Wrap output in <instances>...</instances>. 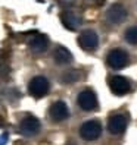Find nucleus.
I'll list each match as a JSON object with an SVG mask.
<instances>
[{"label":"nucleus","instance_id":"f257e3e1","mask_svg":"<svg viewBox=\"0 0 137 145\" xmlns=\"http://www.w3.org/2000/svg\"><path fill=\"white\" fill-rule=\"evenodd\" d=\"M50 84L44 76H34L28 84V91L34 98H43L49 92Z\"/></svg>","mask_w":137,"mask_h":145},{"label":"nucleus","instance_id":"f03ea898","mask_svg":"<svg viewBox=\"0 0 137 145\" xmlns=\"http://www.w3.org/2000/svg\"><path fill=\"white\" fill-rule=\"evenodd\" d=\"M102 135V125L97 120H87L80 127V136L84 141H96Z\"/></svg>","mask_w":137,"mask_h":145},{"label":"nucleus","instance_id":"7ed1b4c3","mask_svg":"<svg viewBox=\"0 0 137 145\" xmlns=\"http://www.w3.org/2000/svg\"><path fill=\"white\" fill-rule=\"evenodd\" d=\"M78 106L84 112H95L97 108V97L91 89H84L78 95Z\"/></svg>","mask_w":137,"mask_h":145},{"label":"nucleus","instance_id":"20e7f679","mask_svg":"<svg viewBox=\"0 0 137 145\" xmlns=\"http://www.w3.org/2000/svg\"><path fill=\"white\" fill-rule=\"evenodd\" d=\"M108 65L112 69H122L128 63V54L121 48H114L108 53Z\"/></svg>","mask_w":137,"mask_h":145},{"label":"nucleus","instance_id":"39448f33","mask_svg":"<svg viewBox=\"0 0 137 145\" xmlns=\"http://www.w3.org/2000/svg\"><path fill=\"white\" fill-rule=\"evenodd\" d=\"M78 44L85 52H95L99 46V37L95 31H84L78 37Z\"/></svg>","mask_w":137,"mask_h":145},{"label":"nucleus","instance_id":"423d86ee","mask_svg":"<svg viewBox=\"0 0 137 145\" xmlns=\"http://www.w3.org/2000/svg\"><path fill=\"white\" fill-rule=\"evenodd\" d=\"M49 116L53 122H64L69 117V108L64 101H55L49 108Z\"/></svg>","mask_w":137,"mask_h":145},{"label":"nucleus","instance_id":"0eeeda50","mask_svg":"<svg viewBox=\"0 0 137 145\" xmlns=\"http://www.w3.org/2000/svg\"><path fill=\"white\" fill-rule=\"evenodd\" d=\"M40 120L34 116H27L25 119H22V122L19 125V131L22 135L25 136H34L40 132Z\"/></svg>","mask_w":137,"mask_h":145},{"label":"nucleus","instance_id":"6e6552de","mask_svg":"<svg viewBox=\"0 0 137 145\" xmlns=\"http://www.w3.org/2000/svg\"><path fill=\"white\" fill-rule=\"evenodd\" d=\"M109 88L114 94L116 95H124L130 91L131 85H130V81H128L125 76H112V78H109Z\"/></svg>","mask_w":137,"mask_h":145},{"label":"nucleus","instance_id":"1a4fd4ad","mask_svg":"<svg viewBox=\"0 0 137 145\" xmlns=\"http://www.w3.org/2000/svg\"><path fill=\"white\" fill-rule=\"evenodd\" d=\"M127 18V9L121 3H115L108 9L106 12V19L111 24H121Z\"/></svg>","mask_w":137,"mask_h":145},{"label":"nucleus","instance_id":"9d476101","mask_svg":"<svg viewBox=\"0 0 137 145\" xmlns=\"http://www.w3.org/2000/svg\"><path fill=\"white\" fill-rule=\"evenodd\" d=\"M127 127V117L124 114H115L108 120V131L112 135H121Z\"/></svg>","mask_w":137,"mask_h":145},{"label":"nucleus","instance_id":"9b49d317","mask_svg":"<svg viewBox=\"0 0 137 145\" xmlns=\"http://www.w3.org/2000/svg\"><path fill=\"white\" fill-rule=\"evenodd\" d=\"M28 46H30V50L32 53H37V54L43 53V52H46L47 47H49V38L44 34H36L34 37H31Z\"/></svg>","mask_w":137,"mask_h":145},{"label":"nucleus","instance_id":"f8f14e48","mask_svg":"<svg viewBox=\"0 0 137 145\" xmlns=\"http://www.w3.org/2000/svg\"><path fill=\"white\" fill-rule=\"evenodd\" d=\"M53 59H55V62L58 65H69L72 62V54H71V52L66 47L59 46V47L55 48V52H53Z\"/></svg>","mask_w":137,"mask_h":145},{"label":"nucleus","instance_id":"ddd939ff","mask_svg":"<svg viewBox=\"0 0 137 145\" xmlns=\"http://www.w3.org/2000/svg\"><path fill=\"white\" fill-rule=\"evenodd\" d=\"M61 19H62V24L65 25L68 29H71V31L77 29V28H78V25L81 24L78 16L74 15V13H71V12L62 13V15H61Z\"/></svg>","mask_w":137,"mask_h":145},{"label":"nucleus","instance_id":"4468645a","mask_svg":"<svg viewBox=\"0 0 137 145\" xmlns=\"http://www.w3.org/2000/svg\"><path fill=\"white\" fill-rule=\"evenodd\" d=\"M125 40L130 42V44L137 46V27H130L125 31Z\"/></svg>","mask_w":137,"mask_h":145}]
</instances>
